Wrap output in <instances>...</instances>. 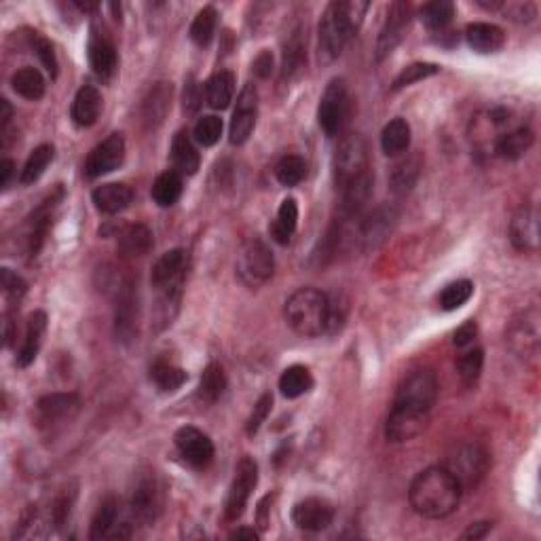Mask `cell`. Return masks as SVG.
Wrapping results in <instances>:
<instances>
[{"mask_svg": "<svg viewBox=\"0 0 541 541\" xmlns=\"http://www.w3.org/2000/svg\"><path fill=\"white\" fill-rule=\"evenodd\" d=\"M438 398V381L430 368L410 372L400 383L392 413L385 423V438L389 442H408L425 432L432 406Z\"/></svg>", "mask_w": 541, "mask_h": 541, "instance_id": "cell-1", "label": "cell"}, {"mask_svg": "<svg viewBox=\"0 0 541 541\" xmlns=\"http://www.w3.org/2000/svg\"><path fill=\"white\" fill-rule=\"evenodd\" d=\"M464 489L444 465H433L423 470L410 484L408 499L416 514L440 521L447 518L461 504Z\"/></svg>", "mask_w": 541, "mask_h": 541, "instance_id": "cell-2", "label": "cell"}, {"mask_svg": "<svg viewBox=\"0 0 541 541\" xmlns=\"http://www.w3.org/2000/svg\"><path fill=\"white\" fill-rule=\"evenodd\" d=\"M284 313L287 326L296 335L307 338L324 335L328 328V295L315 287H303L287 298Z\"/></svg>", "mask_w": 541, "mask_h": 541, "instance_id": "cell-3", "label": "cell"}, {"mask_svg": "<svg viewBox=\"0 0 541 541\" xmlns=\"http://www.w3.org/2000/svg\"><path fill=\"white\" fill-rule=\"evenodd\" d=\"M275 258L267 241L261 237H250L237 252L235 273L247 287H258L273 278Z\"/></svg>", "mask_w": 541, "mask_h": 541, "instance_id": "cell-4", "label": "cell"}, {"mask_svg": "<svg viewBox=\"0 0 541 541\" xmlns=\"http://www.w3.org/2000/svg\"><path fill=\"white\" fill-rule=\"evenodd\" d=\"M353 34V28L349 26L345 11H343V3L328 4V9L324 11V17H321L319 21V64L328 66L341 58L343 49H345L347 41Z\"/></svg>", "mask_w": 541, "mask_h": 541, "instance_id": "cell-5", "label": "cell"}, {"mask_svg": "<svg viewBox=\"0 0 541 541\" xmlns=\"http://www.w3.org/2000/svg\"><path fill=\"white\" fill-rule=\"evenodd\" d=\"M490 465L489 453L484 450L480 444H461L453 455L448 456L447 470L456 478V482L461 484V489H476L482 482V478L487 476Z\"/></svg>", "mask_w": 541, "mask_h": 541, "instance_id": "cell-6", "label": "cell"}, {"mask_svg": "<svg viewBox=\"0 0 541 541\" xmlns=\"http://www.w3.org/2000/svg\"><path fill=\"white\" fill-rule=\"evenodd\" d=\"M398 212L392 206H379L370 214L359 220L358 229L353 230L355 244L362 247L364 252L379 250V247L389 239V235L396 229Z\"/></svg>", "mask_w": 541, "mask_h": 541, "instance_id": "cell-7", "label": "cell"}, {"mask_svg": "<svg viewBox=\"0 0 541 541\" xmlns=\"http://www.w3.org/2000/svg\"><path fill=\"white\" fill-rule=\"evenodd\" d=\"M347 112H349L347 85L343 78H335V81H330L328 87H326L318 109L319 127L324 129V133L328 135V138H335V135L343 132V125H345L347 121Z\"/></svg>", "mask_w": 541, "mask_h": 541, "instance_id": "cell-8", "label": "cell"}, {"mask_svg": "<svg viewBox=\"0 0 541 541\" xmlns=\"http://www.w3.org/2000/svg\"><path fill=\"white\" fill-rule=\"evenodd\" d=\"M163 505H166V490L155 472L140 476L132 493V505H129L135 521L144 524L155 522L161 516Z\"/></svg>", "mask_w": 541, "mask_h": 541, "instance_id": "cell-9", "label": "cell"}, {"mask_svg": "<svg viewBox=\"0 0 541 541\" xmlns=\"http://www.w3.org/2000/svg\"><path fill=\"white\" fill-rule=\"evenodd\" d=\"M368 172V149L359 133H349L341 140L335 152V176L336 184L343 186L349 180Z\"/></svg>", "mask_w": 541, "mask_h": 541, "instance_id": "cell-10", "label": "cell"}, {"mask_svg": "<svg viewBox=\"0 0 541 541\" xmlns=\"http://www.w3.org/2000/svg\"><path fill=\"white\" fill-rule=\"evenodd\" d=\"M140 324V296L138 284L133 279L123 281L117 292V307H115V330L118 341L129 343L138 336Z\"/></svg>", "mask_w": 541, "mask_h": 541, "instance_id": "cell-11", "label": "cell"}, {"mask_svg": "<svg viewBox=\"0 0 541 541\" xmlns=\"http://www.w3.org/2000/svg\"><path fill=\"white\" fill-rule=\"evenodd\" d=\"M258 484V465L256 461L250 459V456H244L235 467V476L233 482H230L229 489V497H227V512L229 521H237V518L244 516L247 501H250L252 490L256 489Z\"/></svg>", "mask_w": 541, "mask_h": 541, "instance_id": "cell-12", "label": "cell"}, {"mask_svg": "<svg viewBox=\"0 0 541 541\" xmlns=\"http://www.w3.org/2000/svg\"><path fill=\"white\" fill-rule=\"evenodd\" d=\"M123 161H125V138L121 133H110L104 142L89 152L85 161V176L92 180L106 176L121 167Z\"/></svg>", "mask_w": 541, "mask_h": 541, "instance_id": "cell-13", "label": "cell"}, {"mask_svg": "<svg viewBox=\"0 0 541 541\" xmlns=\"http://www.w3.org/2000/svg\"><path fill=\"white\" fill-rule=\"evenodd\" d=\"M174 444H176L178 453L189 465L197 467V470H201V467H207L212 464L214 459V444L207 433H203L201 430H197V427H180L176 432V436H174Z\"/></svg>", "mask_w": 541, "mask_h": 541, "instance_id": "cell-14", "label": "cell"}, {"mask_svg": "<svg viewBox=\"0 0 541 541\" xmlns=\"http://www.w3.org/2000/svg\"><path fill=\"white\" fill-rule=\"evenodd\" d=\"M87 51H89V64H92L95 77L101 78V81H110L117 72L118 58H117L115 41H112L110 34L106 32V28L92 26Z\"/></svg>", "mask_w": 541, "mask_h": 541, "instance_id": "cell-15", "label": "cell"}, {"mask_svg": "<svg viewBox=\"0 0 541 541\" xmlns=\"http://www.w3.org/2000/svg\"><path fill=\"white\" fill-rule=\"evenodd\" d=\"M256 109H258V93L254 85H246L241 89L239 98H237V109L230 118V129H229V140L230 144H244L247 142L256 125Z\"/></svg>", "mask_w": 541, "mask_h": 541, "instance_id": "cell-16", "label": "cell"}, {"mask_svg": "<svg viewBox=\"0 0 541 541\" xmlns=\"http://www.w3.org/2000/svg\"><path fill=\"white\" fill-rule=\"evenodd\" d=\"M81 398L77 393H49L36 404V421L41 427H55L78 413Z\"/></svg>", "mask_w": 541, "mask_h": 541, "instance_id": "cell-17", "label": "cell"}, {"mask_svg": "<svg viewBox=\"0 0 541 541\" xmlns=\"http://www.w3.org/2000/svg\"><path fill=\"white\" fill-rule=\"evenodd\" d=\"M332 518H335V507H332L330 501L321 497H307L298 501L295 510H292V522H295L301 531L307 533H318L328 529L332 524Z\"/></svg>", "mask_w": 541, "mask_h": 541, "instance_id": "cell-18", "label": "cell"}, {"mask_svg": "<svg viewBox=\"0 0 541 541\" xmlns=\"http://www.w3.org/2000/svg\"><path fill=\"white\" fill-rule=\"evenodd\" d=\"M510 241L521 252L535 254L539 250V212L533 206H522L512 216Z\"/></svg>", "mask_w": 541, "mask_h": 541, "instance_id": "cell-19", "label": "cell"}, {"mask_svg": "<svg viewBox=\"0 0 541 541\" xmlns=\"http://www.w3.org/2000/svg\"><path fill=\"white\" fill-rule=\"evenodd\" d=\"M118 516H121V504H118V499L106 497L100 504L98 512H95L89 537L93 541L129 537V535H132V531H129V524L118 522Z\"/></svg>", "mask_w": 541, "mask_h": 541, "instance_id": "cell-20", "label": "cell"}, {"mask_svg": "<svg viewBox=\"0 0 541 541\" xmlns=\"http://www.w3.org/2000/svg\"><path fill=\"white\" fill-rule=\"evenodd\" d=\"M410 21V4L393 3L387 11L385 24L381 28L379 41H376V60L387 58L404 38L406 28Z\"/></svg>", "mask_w": 541, "mask_h": 541, "instance_id": "cell-21", "label": "cell"}, {"mask_svg": "<svg viewBox=\"0 0 541 541\" xmlns=\"http://www.w3.org/2000/svg\"><path fill=\"white\" fill-rule=\"evenodd\" d=\"M61 199H64V189L58 186V189L34 210L30 218V233H28V254H30V256H36V254L41 252L44 239H47L51 220H53V212L58 210Z\"/></svg>", "mask_w": 541, "mask_h": 541, "instance_id": "cell-22", "label": "cell"}, {"mask_svg": "<svg viewBox=\"0 0 541 541\" xmlns=\"http://www.w3.org/2000/svg\"><path fill=\"white\" fill-rule=\"evenodd\" d=\"M507 341H510L512 349L518 355H535L539 349V315L535 309L531 311L522 313L521 319H516L514 324H512L510 328V336H507Z\"/></svg>", "mask_w": 541, "mask_h": 541, "instance_id": "cell-23", "label": "cell"}, {"mask_svg": "<svg viewBox=\"0 0 541 541\" xmlns=\"http://www.w3.org/2000/svg\"><path fill=\"white\" fill-rule=\"evenodd\" d=\"M186 262H189V256H186V252L180 250V247L178 250H169L163 254L159 261L152 264L150 281L152 286H155V290L182 284Z\"/></svg>", "mask_w": 541, "mask_h": 541, "instance_id": "cell-24", "label": "cell"}, {"mask_svg": "<svg viewBox=\"0 0 541 541\" xmlns=\"http://www.w3.org/2000/svg\"><path fill=\"white\" fill-rule=\"evenodd\" d=\"M372 197V176L370 172H364L362 176L349 180L341 186V214L347 220L358 218L368 206Z\"/></svg>", "mask_w": 541, "mask_h": 541, "instance_id": "cell-25", "label": "cell"}, {"mask_svg": "<svg viewBox=\"0 0 541 541\" xmlns=\"http://www.w3.org/2000/svg\"><path fill=\"white\" fill-rule=\"evenodd\" d=\"M172 93L174 87L172 83H155L150 87V92L146 93L142 101V121L149 129H157L166 121L169 109H172Z\"/></svg>", "mask_w": 541, "mask_h": 541, "instance_id": "cell-26", "label": "cell"}, {"mask_svg": "<svg viewBox=\"0 0 541 541\" xmlns=\"http://www.w3.org/2000/svg\"><path fill=\"white\" fill-rule=\"evenodd\" d=\"M95 210L106 216H115V214L127 210L133 201V190L127 184H101L93 190L92 195Z\"/></svg>", "mask_w": 541, "mask_h": 541, "instance_id": "cell-27", "label": "cell"}, {"mask_svg": "<svg viewBox=\"0 0 541 541\" xmlns=\"http://www.w3.org/2000/svg\"><path fill=\"white\" fill-rule=\"evenodd\" d=\"M101 112V93L93 85H85L75 95V101H72L70 117L75 121V125L78 127H92L98 123Z\"/></svg>", "mask_w": 541, "mask_h": 541, "instance_id": "cell-28", "label": "cell"}, {"mask_svg": "<svg viewBox=\"0 0 541 541\" xmlns=\"http://www.w3.org/2000/svg\"><path fill=\"white\" fill-rule=\"evenodd\" d=\"M44 332H47V313L34 311L30 315V319H28L24 345H21L20 355H17V364H20V368H28V366L36 359L38 351H41Z\"/></svg>", "mask_w": 541, "mask_h": 541, "instance_id": "cell-29", "label": "cell"}, {"mask_svg": "<svg viewBox=\"0 0 541 541\" xmlns=\"http://www.w3.org/2000/svg\"><path fill=\"white\" fill-rule=\"evenodd\" d=\"M465 38L467 44H470L476 53H497L505 44L504 30L495 24H484V21L467 26Z\"/></svg>", "mask_w": 541, "mask_h": 541, "instance_id": "cell-30", "label": "cell"}, {"mask_svg": "<svg viewBox=\"0 0 541 541\" xmlns=\"http://www.w3.org/2000/svg\"><path fill=\"white\" fill-rule=\"evenodd\" d=\"M535 142V133L531 127L521 125L510 129V132L501 133L497 140H495V152L499 157H504L507 161L521 159L522 155H527L529 149H531Z\"/></svg>", "mask_w": 541, "mask_h": 541, "instance_id": "cell-31", "label": "cell"}, {"mask_svg": "<svg viewBox=\"0 0 541 541\" xmlns=\"http://www.w3.org/2000/svg\"><path fill=\"white\" fill-rule=\"evenodd\" d=\"M172 161L180 176H195L201 166V157L197 152L193 140L186 132H178L172 142Z\"/></svg>", "mask_w": 541, "mask_h": 541, "instance_id": "cell-32", "label": "cell"}, {"mask_svg": "<svg viewBox=\"0 0 541 541\" xmlns=\"http://www.w3.org/2000/svg\"><path fill=\"white\" fill-rule=\"evenodd\" d=\"M155 246L152 230L146 224H132L118 235V252L127 258L146 256Z\"/></svg>", "mask_w": 541, "mask_h": 541, "instance_id": "cell-33", "label": "cell"}, {"mask_svg": "<svg viewBox=\"0 0 541 541\" xmlns=\"http://www.w3.org/2000/svg\"><path fill=\"white\" fill-rule=\"evenodd\" d=\"M233 95H235L233 72L220 70L214 77H210V81L206 83V101L214 110L229 109L230 101H233Z\"/></svg>", "mask_w": 541, "mask_h": 541, "instance_id": "cell-34", "label": "cell"}, {"mask_svg": "<svg viewBox=\"0 0 541 541\" xmlns=\"http://www.w3.org/2000/svg\"><path fill=\"white\" fill-rule=\"evenodd\" d=\"M307 61V36H304L303 28H296L295 32L287 36L284 44V61H281V77L292 78Z\"/></svg>", "mask_w": 541, "mask_h": 541, "instance_id": "cell-35", "label": "cell"}, {"mask_svg": "<svg viewBox=\"0 0 541 541\" xmlns=\"http://www.w3.org/2000/svg\"><path fill=\"white\" fill-rule=\"evenodd\" d=\"M298 224V206L296 199L287 197V199L281 201L279 210H278V220L269 227L270 239L278 241L279 246L290 244L292 235H295Z\"/></svg>", "mask_w": 541, "mask_h": 541, "instance_id": "cell-36", "label": "cell"}, {"mask_svg": "<svg viewBox=\"0 0 541 541\" xmlns=\"http://www.w3.org/2000/svg\"><path fill=\"white\" fill-rule=\"evenodd\" d=\"M182 176H180L176 169H167V172L157 176L150 195L159 207H172L174 203H178L180 197H182Z\"/></svg>", "mask_w": 541, "mask_h": 541, "instance_id": "cell-37", "label": "cell"}, {"mask_svg": "<svg viewBox=\"0 0 541 541\" xmlns=\"http://www.w3.org/2000/svg\"><path fill=\"white\" fill-rule=\"evenodd\" d=\"M311 387H313V376H311V370H309L307 366L295 364V366H290V368H286L284 372H281L279 392L284 398H287V400L301 398Z\"/></svg>", "mask_w": 541, "mask_h": 541, "instance_id": "cell-38", "label": "cell"}, {"mask_svg": "<svg viewBox=\"0 0 541 541\" xmlns=\"http://www.w3.org/2000/svg\"><path fill=\"white\" fill-rule=\"evenodd\" d=\"M410 146V125L404 118H393L381 132V149L387 157H398L408 150Z\"/></svg>", "mask_w": 541, "mask_h": 541, "instance_id": "cell-39", "label": "cell"}, {"mask_svg": "<svg viewBox=\"0 0 541 541\" xmlns=\"http://www.w3.org/2000/svg\"><path fill=\"white\" fill-rule=\"evenodd\" d=\"M11 87H13V92L17 95H21V98L36 101L44 95V87H47V85H44L41 70H36V68L32 66H26L11 77Z\"/></svg>", "mask_w": 541, "mask_h": 541, "instance_id": "cell-40", "label": "cell"}, {"mask_svg": "<svg viewBox=\"0 0 541 541\" xmlns=\"http://www.w3.org/2000/svg\"><path fill=\"white\" fill-rule=\"evenodd\" d=\"M421 172V159L419 155H410L408 159L400 161L396 167L392 169V176H389V186H392L393 195L404 197L413 190V186L419 178Z\"/></svg>", "mask_w": 541, "mask_h": 541, "instance_id": "cell-41", "label": "cell"}, {"mask_svg": "<svg viewBox=\"0 0 541 541\" xmlns=\"http://www.w3.org/2000/svg\"><path fill=\"white\" fill-rule=\"evenodd\" d=\"M227 389V375H224L222 366L220 364H210L203 370L201 381H199V398L203 402L214 404Z\"/></svg>", "mask_w": 541, "mask_h": 541, "instance_id": "cell-42", "label": "cell"}, {"mask_svg": "<svg viewBox=\"0 0 541 541\" xmlns=\"http://www.w3.org/2000/svg\"><path fill=\"white\" fill-rule=\"evenodd\" d=\"M150 379L157 387L161 389V392L172 393V392H178V389L184 385L186 379H189V375H186L180 366H174V364L163 362L161 359V362H157L150 368Z\"/></svg>", "mask_w": 541, "mask_h": 541, "instance_id": "cell-43", "label": "cell"}, {"mask_svg": "<svg viewBox=\"0 0 541 541\" xmlns=\"http://www.w3.org/2000/svg\"><path fill=\"white\" fill-rule=\"evenodd\" d=\"M216 24H218V13L214 7H203L199 13L195 15L193 24H190V41L197 47L206 49L212 43L214 34H216Z\"/></svg>", "mask_w": 541, "mask_h": 541, "instance_id": "cell-44", "label": "cell"}, {"mask_svg": "<svg viewBox=\"0 0 541 541\" xmlns=\"http://www.w3.org/2000/svg\"><path fill=\"white\" fill-rule=\"evenodd\" d=\"M53 146L51 144H41L38 149H34L28 157L24 169H21V184H34L38 178L43 176L44 169L49 167V163L53 161Z\"/></svg>", "mask_w": 541, "mask_h": 541, "instance_id": "cell-45", "label": "cell"}, {"mask_svg": "<svg viewBox=\"0 0 541 541\" xmlns=\"http://www.w3.org/2000/svg\"><path fill=\"white\" fill-rule=\"evenodd\" d=\"M473 295V284L470 279H456L453 284H448L444 287L442 292H440L438 296V304L442 311H456V309H461L464 304L470 301Z\"/></svg>", "mask_w": 541, "mask_h": 541, "instance_id": "cell-46", "label": "cell"}, {"mask_svg": "<svg viewBox=\"0 0 541 541\" xmlns=\"http://www.w3.org/2000/svg\"><path fill=\"white\" fill-rule=\"evenodd\" d=\"M455 17V4L448 0H438V3H427L421 9V20L430 30L442 32L444 28L450 26Z\"/></svg>", "mask_w": 541, "mask_h": 541, "instance_id": "cell-47", "label": "cell"}, {"mask_svg": "<svg viewBox=\"0 0 541 541\" xmlns=\"http://www.w3.org/2000/svg\"><path fill=\"white\" fill-rule=\"evenodd\" d=\"M275 176H278L279 184L284 186L301 184L304 176H307V161L298 155H286L278 163V167H275Z\"/></svg>", "mask_w": 541, "mask_h": 541, "instance_id": "cell-48", "label": "cell"}, {"mask_svg": "<svg viewBox=\"0 0 541 541\" xmlns=\"http://www.w3.org/2000/svg\"><path fill=\"white\" fill-rule=\"evenodd\" d=\"M484 366V351L480 347L470 349L456 359V372H459V379L464 385H473L478 379H480V372Z\"/></svg>", "mask_w": 541, "mask_h": 541, "instance_id": "cell-49", "label": "cell"}, {"mask_svg": "<svg viewBox=\"0 0 541 541\" xmlns=\"http://www.w3.org/2000/svg\"><path fill=\"white\" fill-rule=\"evenodd\" d=\"M440 72V66L436 64H427V61H416V64H410L406 66L402 72L396 77V81H393L392 89L393 92H398V89H404L408 87V85H415L423 81V78H430L433 75H438Z\"/></svg>", "mask_w": 541, "mask_h": 541, "instance_id": "cell-50", "label": "cell"}, {"mask_svg": "<svg viewBox=\"0 0 541 541\" xmlns=\"http://www.w3.org/2000/svg\"><path fill=\"white\" fill-rule=\"evenodd\" d=\"M220 135H222V118H218L216 115H206L195 123L193 138L201 146H214L220 140Z\"/></svg>", "mask_w": 541, "mask_h": 541, "instance_id": "cell-51", "label": "cell"}, {"mask_svg": "<svg viewBox=\"0 0 541 541\" xmlns=\"http://www.w3.org/2000/svg\"><path fill=\"white\" fill-rule=\"evenodd\" d=\"M270 408H273V396L270 393H262L261 400H258L256 406H254L250 419L246 423V433L247 436H256L258 432H261L262 423L267 421V416L270 415Z\"/></svg>", "mask_w": 541, "mask_h": 541, "instance_id": "cell-52", "label": "cell"}, {"mask_svg": "<svg viewBox=\"0 0 541 541\" xmlns=\"http://www.w3.org/2000/svg\"><path fill=\"white\" fill-rule=\"evenodd\" d=\"M34 51H36L38 60H41V64L44 70L49 72L51 78L58 77V58H55V51L53 44H51L47 38H36V43H34Z\"/></svg>", "mask_w": 541, "mask_h": 541, "instance_id": "cell-53", "label": "cell"}, {"mask_svg": "<svg viewBox=\"0 0 541 541\" xmlns=\"http://www.w3.org/2000/svg\"><path fill=\"white\" fill-rule=\"evenodd\" d=\"M0 286H3L4 295L11 296V298H17V301H20V298L24 296L26 290H28L26 281L21 279L17 273H13L11 269L0 270Z\"/></svg>", "mask_w": 541, "mask_h": 541, "instance_id": "cell-54", "label": "cell"}, {"mask_svg": "<svg viewBox=\"0 0 541 541\" xmlns=\"http://www.w3.org/2000/svg\"><path fill=\"white\" fill-rule=\"evenodd\" d=\"M476 335H478V326H476V321H465L464 326H459V328H456V332H455V338H453V343L459 349H464V347H470L472 343H473V338H476Z\"/></svg>", "mask_w": 541, "mask_h": 541, "instance_id": "cell-55", "label": "cell"}, {"mask_svg": "<svg viewBox=\"0 0 541 541\" xmlns=\"http://www.w3.org/2000/svg\"><path fill=\"white\" fill-rule=\"evenodd\" d=\"M201 106V93H199V85H197L195 78H189L184 87V110L186 112H195Z\"/></svg>", "mask_w": 541, "mask_h": 541, "instance_id": "cell-56", "label": "cell"}, {"mask_svg": "<svg viewBox=\"0 0 541 541\" xmlns=\"http://www.w3.org/2000/svg\"><path fill=\"white\" fill-rule=\"evenodd\" d=\"M273 72V55L270 51H262L256 60H254V75L258 78H269Z\"/></svg>", "mask_w": 541, "mask_h": 541, "instance_id": "cell-57", "label": "cell"}, {"mask_svg": "<svg viewBox=\"0 0 541 541\" xmlns=\"http://www.w3.org/2000/svg\"><path fill=\"white\" fill-rule=\"evenodd\" d=\"M507 15H510L512 20H516V21H531L535 17V7L529 3L507 4Z\"/></svg>", "mask_w": 541, "mask_h": 541, "instance_id": "cell-58", "label": "cell"}, {"mask_svg": "<svg viewBox=\"0 0 541 541\" xmlns=\"http://www.w3.org/2000/svg\"><path fill=\"white\" fill-rule=\"evenodd\" d=\"M490 529H493V524L490 522H473V524H470V527H467V531L461 535V539H482V537H487V533L490 531Z\"/></svg>", "mask_w": 541, "mask_h": 541, "instance_id": "cell-59", "label": "cell"}, {"mask_svg": "<svg viewBox=\"0 0 541 541\" xmlns=\"http://www.w3.org/2000/svg\"><path fill=\"white\" fill-rule=\"evenodd\" d=\"M13 174H15V163L13 161H11V159L0 161V186H3V189H7L11 178H13Z\"/></svg>", "mask_w": 541, "mask_h": 541, "instance_id": "cell-60", "label": "cell"}, {"mask_svg": "<svg viewBox=\"0 0 541 541\" xmlns=\"http://www.w3.org/2000/svg\"><path fill=\"white\" fill-rule=\"evenodd\" d=\"M0 133H7V125H9V121H11V104L7 100H0Z\"/></svg>", "mask_w": 541, "mask_h": 541, "instance_id": "cell-61", "label": "cell"}, {"mask_svg": "<svg viewBox=\"0 0 541 541\" xmlns=\"http://www.w3.org/2000/svg\"><path fill=\"white\" fill-rule=\"evenodd\" d=\"M230 537H233V539H252V541H256L258 539V533L254 531V529L241 527V529H235V531L230 533Z\"/></svg>", "mask_w": 541, "mask_h": 541, "instance_id": "cell-62", "label": "cell"}]
</instances>
